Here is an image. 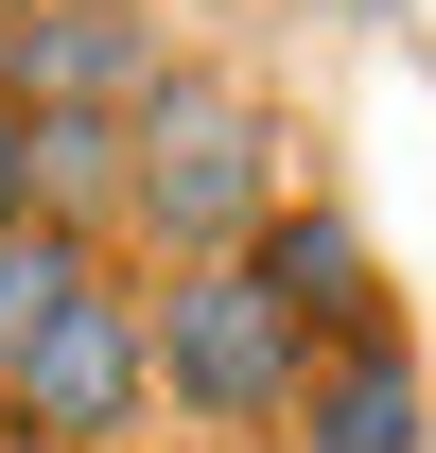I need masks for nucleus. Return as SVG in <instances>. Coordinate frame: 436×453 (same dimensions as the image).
<instances>
[{"mask_svg":"<svg viewBox=\"0 0 436 453\" xmlns=\"http://www.w3.org/2000/svg\"><path fill=\"white\" fill-rule=\"evenodd\" d=\"M262 210H279V192H262V105H245V88L175 70V88L122 105V226H140V244H175V262H245Z\"/></svg>","mask_w":436,"mask_h":453,"instance_id":"1","label":"nucleus"},{"mask_svg":"<svg viewBox=\"0 0 436 453\" xmlns=\"http://www.w3.org/2000/svg\"><path fill=\"white\" fill-rule=\"evenodd\" d=\"M140 349H158V384L192 401V418H227V436L297 418V384H315V332H297L245 262H175V280L140 296Z\"/></svg>","mask_w":436,"mask_h":453,"instance_id":"2","label":"nucleus"},{"mask_svg":"<svg viewBox=\"0 0 436 453\" xmlns=\"http://www.w3.org/2000/svg\"><path fill=\"white\" fill-rule=\"evenodd\" d=\"M140 401H158V349H140V296L105 280L88 314H53V332H35V366H18V384H0V436H35V453H105Z\"/></svg>","mask_w":436,"mask_h":453,"instance_id":"3","label":"nucleus"},{"mask_svg":"<svg viewBox=\"0 0 436 453\" xmlns=\"http://www.w3.org/2000/svg\"><path fill=\"white\" fill-rule=\"evenodd\" d=\"M158 53H140V0H18L0 18V105H140Z\"/></svg>","mask_w":436,"mask_h":453,"instance_id":"4","label":"nucleus"},{"mask_svg":"<svg viewBox=\"0 0 436 453\" xmlns=\"http://www.w3.org/2000/svg\"><path fill=\"white\" fill-rule=\"evenodd\" d=\"M297 453H419V349L401 332H331L297 384Z\"/></svg>","mask_w":436,"mask_h":453,"instance_id":"5","label":"nucleus"},{"mask_svg":"<svg viewBox=\"0 0 436 453\" xmlns=\"http://www.w3.org/2000/svg\"><path fill=\"white\" fill-rule=\"evenodd\" d=\"M245 280H262L297 332H367V244H349L331 210H262L245 226Z\"/></svg>","mask_w":436,"mask_h":453,"instance_id":"6","label":"nucleus"},{"mask_svg":"<svg viewBox=\"0 0 436 453\" xmlns=\"http://www.w3.org/2000/svg\"><path fill=\"white\" fill-rule=\"evenodd\" d=\"M18 140H35V226H88V244H105V210H122V122L105 105H18Z\"/></svg>","mask_w":436,"mask_h":453,"instance_id":"7","label":"nucleus"},{"mask_svg":"<svg viewBox=\"0 0 436 453\" xmlns=\"http://www.w3.org/2000/svg\"><path fill=\"white\" fill-rule=\"evenodd\" d=\"M88 296H105V244H88V226H18V244H0V384H18L35 332L88 314Z\"/></svg>","mask_w":436,"mask_h":453,"instance_id":"8","label":"nucleus"},{"mask_svg":"<svg viewBox=\"0 0 436 453\" xmlns=\"http://www.w3.org/2000/svg\"><path fill=\"white\" fill-rule=\"evenodd\" d=\"M35 226V140H18V105H0V244Z\"/></svg>","mask_w":436,"mask_h":453,"instance_id":"9","label":"nucleus"},{"mask_svg":"<svg viewBox=\"0 0 436 453\" xmlns=\"http://www.w3.org/2000/svg\"><path fill=\"white\" fill-rule=\"evenodd\" d=\"M349 18H384V0H349Z\"/></svg>","mask_w":436,"mask_h":453,"instance_id":"10","label":"nucleus"},{"mask_svg":"<svg viewBox=\"0 0 436 453\" xmlns=\"http://www.w3.org/2000/svg\"><path fill=\"white\" fill-rule=\"evenodd\" d=\"M0 18H18V0H0Z\"/></svg>","mask_w":436,"mask_h":453,"instance_id":"11","label":"nucleus"}]
</instances>
